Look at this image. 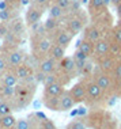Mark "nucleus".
Here are the masks:
<instances>
[{
  "label": "nucleus",
  "instance_id": "39448f33",
  "mask_svg": "<svg viewBox=\"0 0 121 129\" xmlns=\"http://www.w3.org/2000/svg\"><path fill=\"white\" fill-rule=\"evenodd\" d=\"M90 23L95 25L103 33V36L110 34V30L114 26L113 25V16H112V14L109 12V10L105 12H102V14H99V15L94 16V18H91L90 19Z\"/></svg>",
  "mask_w": 121,
  "mask_h": 129
},
{
  "label": "nucleus",
  "instance_id": "bb28decb",
  "mask_svg": "<svg viewBox=\"0 0 121 129\" xmlns=\"http://www.w3.org/2000/svg\"><path fill=\"white\" fill-rule=\"evenodd\" d=\"M58 102H60V96H50V98H42V103L46 109L58 111Z\"/></svg>",
  "mask_w": 121,
  "mask_h": 129
},
{
  "label": "nucleus",
  "instance_id": "79ce46f5",
  "mask_svg": "<svg viewBox=\"0 0 121 129\" xmlns=\"http://www.w3.org/2000/svg\"><path fill=\"white\" fill-rule=\"evenodd\" d=\"M42 129H56V125L49 118H45V120H42Z\"/></svg>",
  "mask_w": 121,
  "mask_h": 129
},
{
  "label": "nucleus",
  "instance_id": "a19ab883",
  "mask_svg": "<svg viewBox=\"0 0 121 129\" xmlns=\"http://www.w3.org/2000/svg\"><path fill=\"white\" fill-rule=\"evenodd\" d=\"M72 57H74L75 60H78V61H86V60H88L87 56H84L79 49L75 50V53H74V56H72Z\"/></svg>",
  "mask_w": 121,
  "mask_h": 129
},
{
  "label": "nucleus",
  "instance_id": "49530a36",
  "mask_svg": "<svg viewBox=\"0 0 121 129\" xmlns=\"http://www.w3.org/2000/svg\"><path fill=\"white\" fill-rule=\"evenodd\" d=\"M32 4V0H20V7H29Z\"/></svg>",
  "mask_w": 121,
  "mask_h": 129
},
{
  "label": "nucleus",
  "instance_id": "3c124183",
  "mask_svg": "<svg viewBox=\"0 0 121 129\" xmlns=\"http://www.w3.org/2000/svg\"><path fill=\"white\" fill-rule=\"evenodd\" d=\"M121 2V0H110V3H112V4L113 6H117V4H118V3Z\"/></svg>",
  "mask_w": 121,
  "mask_h": 129
},
{
  "label": "nucleus",
  "instance_id": "f704fd0d",
  "mask_svg": "<svg viewBox=\"0 0 121 129\" xmlns=\"http://www.w3.org/2000/svg\"><path fill=\"white\" fill-rule=\"evenodd\" d=\"M14 129H32L30 121L27 118H19V120H16V124L14 126Z\"/></svg>",
  "mask_w": 121,
  "mask_h": 129
},
{
  "label": "nucleus",
  "instance_id": "f3484780",
  "mask_svg": "<svg viewBox=\"0 0 121 129\" xmlns=\"http://www.w3.org/2000/svg\"><path fill=\"white\" fill-rule=\"evenodd\" d=\"M64 84L60 82L50 83V84L44 86V98H50V96H60L64 91Z\"/></svg>",
  "mask_w": 121,
  "mask_h": 129
},
{
  "label": "nucleus",
  "instance_id": "5fc2aeb1",
  "mask_svg": "<svg viewBox=\"0 0 121 129\" xmlns=\"http://www.w3.org/2000/svg\"><path fill=\"white\" fill-rule=\"evenodd\" d=\"M72 2H74V0H72Z\"/></svg>",
  "mask_w": 121,
  "mask_h": 129
},
{
  "label": "nucleus",
  "instance_id": "37998d69",
  "mask_svg": "<svg viewBox=\"0 0 121 129\" xmlns=\"http://www.w3.org/2000/svg\"><path fill=\"white\" fill-rule=\"evenodd\" d=\"M7 3H8L10 7H12V8H16V10H20L22 7H20V0H6Z\"/></svg>",
  "mask_w": 121,
  "mask_h": 129
},
{
  "label": "nucleus",
  "instance_id": "2f4dec72",
  "mask_svg": "<svg viewBox=\"0 0 121 129\" xmlns=\"http://www.w3.org/2000/svg\"><path fill=\"white\" fill-rule=\"evenodd\" d=\"M110 76H112L113 80H114L116 87H117V84H118V83L121 82V61H117L116 67L113 68L112 72H110Z\"/></svg>",
  "mask_w": 121,
  "mask_h": 129
},
{
  "label": "nucleus",
  "instance_id": "6e6552de",
  "mask_svg": "<svg viewBox=\"0 0 121 129\" xmlns=\"http://www.w3.org/2000/svg\"><path fill=\"white\" fill-rule=\"evenodd\" d=\"M45 10L40 8V7L34 6V4H30L27 7V11L25 14V22H26V26L27 27H32L33 25L36 23H40L41 22V18H42Z\"/></svg>",
  "mask_w": 121,
  "mask_h": 129
},
{
  "label": "nucleus",
  "instance_id": "4c0bfd02",
  "mask_svg": "<svg viewBox=\"0 0 121 129\" xmlns=\"http://www.w3.org/2000/svg\"><path fill=\"white\" fill-rule=\"evenodd\" d=\"M8 62H7V58L3 53H0V75H3L6 71H8Z\"/></svg>",
  "mask_w": 121,
  "mask_h": 129
},
{
  "label": "nucleus",
  "instance_id": "b1692460",
  "mask_svg": "<svg viewBox=\"0 0 121 129\" xmlns=\"http://www.w3.org/2000/svg\"><path fill=\"white\" fill-rule=\"evenodd\" d=\"M48 11H49V16L50 18H54V19H61L63 20L65 16H67V11L65 10H63L61 7H58V6H56L54 3H52V6L48 8Z\"/></svg>",
  "mask_w": 121,
  "mask_h": 129
},
{
  "label": "nucleus",
  "instance_id": "412c9836",
  "mask_svg": "<svg viewBox=\"0 0 121 129\" xmlns=\"http://www.w3.org/2000/svg\"><path fill=\"white\" fill-rule=\"evenodd\" d=\"M12 71H14V74L16 75V78H18L19 82H25V80L33 74V71L27 67L25 62H23V64H20V65H18V67H15Z\"/></svg>",
  "mask_w": 121,
  "mask_h": 129
},
{
  "label": "nucleus",
  "instance_id": "7c9ffc66",
  "mask_svg": "<svg viewBox=\"0 0 121 129\" xmlns=\"http://www.w3.org/2000/svg\"><path fill=\"white\" fill-rule=\"evenodd\" d=\"M0 95H2L3 98L12 99L14 96H15V87L2 84V87H0Z\"/></svg>",
  "mask_w": 121,
  "mask_h": 129
},
{
  "label": "nucleus",
  "instance_id": "a18cd8bd",
  "mask_svg": "<svg viewBox=\"0 0 121 129\" xmlns=\"http://www.w3.org/2000/svg\"><path fill=\"white\" fill-rule=\"evenodd\" d=\"M8 3L6 2V0H0V11H2V10H6V8H8Z\"/></svg>",
  "mask_w": 121,
  "mask_h": 129
},
{
  "label": "nucleus",
  "instance_id": "ddd939ff",
  "mask_svg": "<svg viewBox=\"0 0 121 129\" xmlns=\"http://www.w3.org/2000/svg\"><path fill=\"white\" fill-rule=\"evenodd\" d=\"M117 61H118V58H116L114 56H112V54H106V56H103V57L98 58V60H95V64L98 65V68L101 69L102 72L110 74V72L113 71V68L116 67Z\"/></svg>",
  "mask_w": 121,
  "mask_h": 129
},
{
  "label": "nucleus",
  "instance_id": "1a4fd4ad",
  "mask_svg": "<svg viewBox=\"0 0 121 129\" xmlns=\"http://www.w3.org/2000/svg\"><path fill=\"white\" fill-rule=\"evenodd\" d=\"M110 34L108 36H103L99 41H97L94 44V56H93V60H98V58L103 57V56L109 54V49H110Z\"/></svg>",
  "mask_w": 121,
  "mask_h": 129
},
{
  "label": "nucleus",
  "instance_id": "de8ad7c7",
  "mask_svg": "<svg viewBox=\"0 0 121 129\" xmlns=\"http://www.w3.org/2000/svg\"><path fill=\"white\" fill-rule=\"evenodd\" d=\"M116 95L117 96H121V82L117 84V87H116Z\"/></svg>",
  "mask_w": 121,
  "mask_h": 129
},
{
  "label": "nucleus",
  "instance_id": "c756f323",
  "mask_svg": "<svg viewBox=\"0 0 121 129\" xmlns=\"http://www.w3.org/2000/svg\"><path fill=\"white\" fill-rule=\"evenodd\" d=\"M110 37H112L113 41L121 44V19H118V22L112 27V30H110Z\"/></svg>",
  "mask_w": 121,
  "mask_h": 129
},
{
  "label": "nucleus",
  "instance_id": "c85d7f7f",
  "mask_svg": "<svg viewBox=\"0 0 121 129\" xmlns=\"http://www.w3.org/2000/svg\"><path fill=\"white\" fill-rule=\"evenodd\" d=\"M14 110H15V107H14L12 102H10V101H0V117L12 114Z\"/></svg>",
  "mask_w": 121,
  "mask_h": 129
},
{
  "label": "nucleus",
  "instance_id": "f8f14e48",
  "mask_svg": "<svg viewBox=\"0 0 121 129\" xmlns=\"http://www.w3.org/2000/svg\"><path fill=\"white\" fill-rule=\"evenodd\" d=\"M108 11V3L106 0H88L87 3V14L90 19L94 16L99 15V14Z\"/></svg>",
  "mask_w": 121,
  "mask_h": 129
},
{
  "label": "nucleus",
  "instance_id": "473e14b6",
  "mask_svg": "<svg viewBox=\"0 0 121 129\" xmlns=\"http://www.w3.org/2000/svg\"><path fill=\"white\" fill-rule=\"evenodd\" d=\"M112 38V37H110ZM109 54L114 56L116 58H118L121 56V44L116 42V41L110 40V49H109Z\"/></svg>",
  "mask_w": 121,
  "mask_h": 129
},
{
  "label": "nucleus",
  "instance_id": "a878e982",
  "mask_svg": "<svg viewBox=\"0 0 121 129\" xmlns=\"http://www.w3.org/2000/svg\"><path fill=\"white\" fill-rule=\"evenodd\" d=\"M18 118L14 117V114H8V116L0 117V129H14Z\"/></svg>",
  "mask_w": 121,
  "mask_h": 129
},
{
  "label": "nucleus",
  "instance_id": "423d86ee",
  "mask_svg": "<svg viewBox=\"0 0 121 129\" xmlns=\"http://www.w3.org/2000/svg\"><path fill=\"white\" fill-rule=\"evenodd\" d=\"M48 34L52 37L53 44L60 45V46L65 48V49L70 46L71 42H72V40H74V36H72V34L67 29H65L64 26H61L60 29L56 30V31H53V33H48Z\"/></svg>",
  "mask_w": 121,
  "mask_h": 129
},
{
  "label": "nucleus",
  "instance_id": "c9c22d12",
  "mask_svg": "<svg viewBox=\"0 0 121 129\" xmlns=\"http://www.w3.org/2000/svg\"><path fill=\"white\" fill-rule=\"evenodd\" d=\"M65 129H87V126H86L83 120H76V121H72V122L68 124L65 126Z\"/></svg>",
  "mask_w": 121,
  "mask_h": 129
},
{
  "label": "nucleus",
  "instance_id": "58836bf2",
  "mask_svg": "<svg viewBox=\"0 0 121 129\" xmlns=\"http://www.w3.org/2000/svg\"><path fill=\"white\" fill-rule=\"evenodd\" d=\"M10 33V23L0 22V40H3Z\"/></svg>",
  "mask_w": 121,
  "mask_h": 129
},
{
  "label": "nucleus",
  "instance_id": "20e7f679",
  "mask_svg": "<svg viewBox=\"0 0 121 129\" xmlns=\"http://www.w3.org/2000/svg\"><path fill=\"white\" fill-rule=\"evenodd\" d=\"M30 46H32V54H34L38 60L41 58L46 57L48 53L50 50V46L53 45V40L49 34L41 37V38H37V40H30Z\"/></svg>",
  "mask_w": 121,
  "mask_h": 129
},
{
  "label": "nucleus",
  "instance_id": "aec40b11",
  "mask_svg": "<svg viewBox=\"0 0 121 129\" xmlns=\"http://www.w3.org/2000/svg\"><path fill=\"white\" fill-rule=\"evenodd\" d=\"M18 16H19V10L12 8V7H8V8L0 11V22L10 23L12 19L18 18Z\"/></svg>",
  "mask_w": 121,
  "mask_h": 129
},
{
  "label": "nucleus",
  "instance_id": "a211bd4d",
  "mask_svg": "<svg viewBox=\"0 0 121 129\" xmlns=\"http://www.w3.org/2000/svg\"><path fill=\"white\" fill-rule=\"evenodd\" d=\"M75 106V102L72 99L70 90H64L60 95V102H58V111H67Z\"/></svg>",
  "mask_w": 121,
  "mask_h": 129
},
{
  "label": "nucleus",
  "instance_id": "ea45409f",
  "mask_svg": "<svg viewBox=\"0 0 121 129\" xmlns=\"http://www.w3.org/2000/svg\"><path fill=\"white\" fill-rule=\"evenodd\" d=\"M33 74H34V78H36L37 83H42L44 84V80H45V78H46V74H44V72L41 71V69H38V68H37Z\"/></svg>",
  "mask_w": 121,
  "mask_h": 129
},
{
  "label": "nucleus",
  "instance_id": "f257e3e1",
  "mask_svg": "<svg viewBox=\"0 0 121 129\" xmlns=\"http://www.w3.org/2000/svg\"><path fill=\"white\" fill-rule=\"evenodd\" d=\"M83 80L86 83V106L91 109H101L108 102V96L105 95L101 87L97 84L93 76H83Z\"/></svg>",
  "mask_w": 121,
  "mask_h": 129
},
{
  "label": "nucleus",
  "instance_id": "cd10ccee",
  "mask_svg": "<svg viewBox=\"0 0 121 129\" xmlns=\"http://www.w3.org/2000/svg\"><path fill=\"white\" fill-rule=\"evenodd\" d=\"M93 129H117V125L114 122V120H113V118L110 117V114L108 113V116L105 117V120H103L101 124H98L97 126H94Z\"/></svg>",
  "mask_w": 121,
  "mask_h": 129
},
{
  "label": "nucleus",
  "instance_id": "e433bc0d",
  "mask_svg": "<svg viewBox=\"0 0 121 129\" xmlns=\"http://www.w3.org/2000/svg\"><path fill=\"white\" fill-rule=\"evenodd\" d=\"M53 3L58 7H61L63 10H65L67 12H70L71 4H72V0H53Z\"/></svg>",
  "mask_w": 121,
  "mask_h": 129
},
{
  "label": "nucleus",
  "instance_id": "4468645a",
  "mask_svg": "<svg viewBox=\"0 0 121 129\" xmlns=\"http://www.w3.org/2000/svg\"><path fill=\"white\" fill-rule=\"evenodd\" d=\"M10 30H11V33H14L16 37H19L20 40H23V38L26 37V33H27V26H26L25 19H22L20 16L12 19L11 22H10Z\"/></svg>",
  "mask_w": 121,
  "mask_h": 129
},
{
  "label": "nucleus",
  "instance_id": "6ab92c4d",
  "mask_svg": "<svg viewBox=\"0 0 121 129\" xmlns=\"http://www.w3.org/2000/svg\"><path fill=\"white\" fill-rule=\"evenodd\" d=\"M78 49L84 56H87L88 58H93V56H94V42L86 40V38H82V40L78 41Z\"/></svg>",
  "mask_w": 121,
  "mask_h": 129
},
{
  "label": "nucleus",
  "instance_id": "5701e85b",
  "mask_svg": "<svg viewBox=\"0 0 121 129\" xmlns=\"http://www.w3.org/2000/svg\"><path fill=\"white\" fill-rule=\"evenodd\" d=\"M65 50H67L65 48L60 46V45L53 44L50 46V50H49V53H48V56H50L52 58H54V60L58 62V61H61L65 57Z\"/></svg>",
  "mask_w": 121,
  "mask_h": 129
},
{
  "label": "nucleus",
  "instance_id": "393cba45",
  "mask_svg": "<svg viewBox=\"0 0 121 129\" xmlns=\"http://www.w3.org/2000/svg\"><path fill=\"white\" fill-rule=\"evenodd\" d=\"M44 26H45V30L48 33H53V31L58 30L61 26H63V20L61 19H54V18H48L44 22Z\"/></svg>",
  "mask_w": 121,
  "mask_h": 129
},
{
  "label": "nucleus",
  "instance_id": "09e8293b",
  "mask_svg": "<svg viewBox=\"0 0 121 129\" xmlns=\"http://www.w3.org/2000/svg\"><path fill=\"white\" fill-rule=\"evenodd\" d=\"M36 116L38 117V118H41V120H45V118H46V116H45L44 113H41V111H37V113H36Z\"/></svg>",
  "mask_w": 121,
  "mask_h": 129
},
{
  "label": "nucleus",
  "instance_id": "7ed1b4c3",
  "mask_svg": "<svg viewBox=\"0 0 121 129\" xmlns=\"http://www.w3.org/2000/svg\"><path fill=\"white\" fill-rule=\"evenodd\" d=\"M93 79H94L97 82V84L102 88V91L105 92V95L108 96V98L116 94V83H114V80L112 79L110 74L102 72L101 69L98 68V65H95V68H94Z\"/></svg>",
  "mask_w": 121,
  "mask_h": 129
},
{
  "label": "nucleus",
  "instance_id": "603ef678",
  "mask_svg": "<svg viewBox=\"0 0 121 129\" xmlns=\"http://www.w3.org/2000/svg\"><path fill=\"white\" fill-rule=\"evenodd\" d=\"M80 3H82V4H87L88 0H80Z\"/></svg>",
  "mask_w": 121,
  "mask_h": 129
},
{
  "label": "nucleus",
  "instance_id": "72a5a7b5",
  "mask_svg": "<svg viewBox=\"0 0 121 129\" xmlns=\"http://www.w3.org/2000/svg\"><path fill=\"white\" fill-rule=\"evenodd\" d=\"M52 3H53V0H32V4L40 7V8L45 10V11L52 6Z\"/></svg>",
  "mask_w": 121,
  "mask_h": 129
},
{
  "label": "nucleus",
  "instance_id": "8fccbe9b",
  "mask_svg": "<svg viewBox=\"0 0 121 129\" xmlns=\"http://www.w3.org/2000/svg\"><path fill=\"white\" fill-rule=\"evenodd\" d=\"M3 49H4V44H3V40H0V53L3 52Z\"/></svg>",
  "mask_w": 121,
  "mask_h": 129
},
{
  "label": "nucleus",
  "instance_id": "9b49d317",
  "mask_svg": "<svg viewBox=\"0 0 121 129\" xmlns=\"http://www.w3.org/2000/svg\"><path fill=\"white\" fill-rule=\"evenodd\" d=\"M70 94L72 96L75 103H84L86 101V83L84 80H80V82L75 83L74 86L70 88Z\"/></svg>",
  "mask_w": 121,
  "mask_h": 129
},
{
  "label": "nucleus",
  "instance_id": "9d476101",
  "mask_svg": "<svg viewBox=\"0 0 121 129\" xmlns=\"http://www.w3.org/2000/svg\"><path fill=\"white\" fill-rule=\"evenodd\" d=\"M57 71L60 72V74H64V75H68V76H71V78H74V75L78 74L75 58L72 57V56H65L61 61H58Z\"/></svg>",
  "mask_w": 121,
  "mask_h": 129
},
{
  "label": "nucleus",
  "instance_id": "0eeeda50",
  "mask_svg": "<svg viewBox=\"0 0 121 129\" xmlns=\"http://www.w3.org/2000/svg\"><path fill=\"white\" fill-rule=\"evenodd\" d=\"M2 53L6 56L10 69H14L15 67H18V65L23 64V61H25V56H26V53H25V52H23L22 49H20V48L8 49V50L2 52Z\"/></svg>",
  "mask_w": 121,
  "mask_h": 129
},
{
  "label": "nucleus",
  "instance_id": "864d4df0",
  "mask_svg": "<svg viewBox=\"0 0 121 129\" xmlns=\"http://www.w3.org/2000/svg\"><path fill=\"white\" fill-rule=\"evenodd\" d=\"M118 61H121V56H120V57H118Z\"/></svg>",
  "mask_w": 121,
  "mask_h": 129
},
{
  "label": "nucleus",
  "instance_id": "c03bdc74",
  "mask_svg": "<svg viewBox=\"0 0 121 129\" xmlns=\"http://www.w3.org/2000/svg\"><path fill=\"white\" fill-rule=\"evenodd\" d=\"M114 8H116V15H117V18L121 19V2H120L117 6H114Z\"/></svg>",
  "mask_w": 121,
  "mask_h": 129
},
{
  "label": "nucleus",
  "instance_id": "f03ea898",
  "mask_svg": "<svg viewBox=\"0 0 121 129\" xmlns=\"http://www.w3.org/2000/svg\"><path fill=\"white\" fill-rule=\"evenodd\" d=\"M88 14L83 10L67 14V16L63 19V26L67 29L72 36H78L79 33H83L84 27L88 25Z\"/></svg>",
  "mask_w": 121,
  "mask_h": 129
},
{
  "label": "nucleus",
  "instance_id": "2eb2a0df",
  "mask_svg": "<svg viewBox=\"0 0 121 129\" xmlns=\"http://www.w3.org/2000/svg\"><path fill=\"white\" fill-rule=\"evenodd\" d=\"M102 37H103V33L95 25H93V23H88V25L84 27V30H83V38H86V40L91 41V42H94V44L97 41L101 40Z\"/></svg>",
  "mask_w": 121,
  "mask_h": 129
},
{
  "label": "nucleus",
  "instance_id": "dca6fc26",
  "mask_svg": "<svg viewBox=\"0 0 121 129\" xmlns=\"http://www.w3.org/2000/svg\"><path fill=\"white\" fill-rule=\"evenodd\" d=\"M58 68V62L52 58L50 56H46V57L41 58L40 62H38V69L44 72V74H52V72H56Z\"/></svg>",
  "mask_w": 121,
  "mask_h": 129
},
{
  "label": "nucleus",
  "instance_id": "4be33fe9",
  "mask_svg": "<svg viewBox=\"0 0 121 129\" xmlns=\"http://www.w3.org/2000/svg\"><path fill=\"white\" fill-rule=\"evenodd\" d=\"M0 76H2V84H4V86L15 87V86L19 83V80H18V78H16V75L14 74L12 69H8V71H6L4 74L0 75Z\"/></svg>",
  "mask_w": 121,
  "mask_h": 129
}]
</instances>
